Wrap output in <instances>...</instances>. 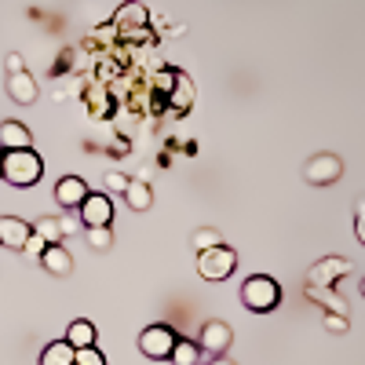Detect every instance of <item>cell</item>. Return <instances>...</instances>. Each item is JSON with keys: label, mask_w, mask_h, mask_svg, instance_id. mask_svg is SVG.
I'll return each instance as SVG.
<instances>
[{"label": "cell", "mask_w": 365, "mask_h": 365, "mask_svg": "<svg viewBox=\"0 0 365 365\" xmlns=\"http://www.w3.org/2000/svg\"><path fill=\"white\" fill-rule=\"evenodd\" d=\"M303 296H307L314 307H322L325 314H344V318H351V307H347V299H344L340 292L322 289V285H307V289H303Z\"/></svg>", "instance_id": "9"}, {"label": "cell", "mask_w": 365, "mask_h": 365, "mask_svg": "<svg viewBox=\"0 0 365 365\" xmlns=\"http://www.w3.org/2000/svg\"><path fill=\"white\" fill-rule=\"evenodd\" d=\"M103 182H106V190H117V194H125L132 179H128V175H120V172H106V179H103Z\"/></svg>", "instance_id": "25"}, {"label": "cell", "mask_w": 365, "mask_h": 365, "mask_svg": "<svg viewBox=\"0 0 365 365\" xmlns=\"http://www.w3.org/2000/svg\"><path fill=\"white\" fill-rule=\"evenodd\" d=\"M168 361H175V365H201V347L194 340H175V351H172Z\"/></svg>", "instance_id": "20"}, {"label": "cell", "mask_w": 365, "mask_h": 365, "mask_svg": "<svg viewBox=\"0 0 365 365\" xmlns=\"http://www.w3.org/2000/svg\"><path fill=\"white\" fill-rule=\"evenodd\" d=\"M29 128L19 120H0V150H29Z\"/></svg>", "instance_id": "13"}, {"label": "cell", "mask_w": 365, "mask_h": 365, "mask_svg": "<svg viewBox=\"0 0 365 365\" xmlns=\"http://www.w3.org/2000/svg\"><path fill=\"white\" fill-rule=\"evenodd\" d=\"M29 241V223L19 216H0V245L8 249H26Z\"/></svg>", "instance_id": "12"}, {"label": "cell", "mask_w": 365, "mask_h": 365, "mask_svg": "<svg viewBox=\"0 0 365 365\" xmlns=\"http://www.w3.org/2000/svg\"><path fill=\"white\" fill-rule=\"evenodd\" d=\"M55 197H58V205H63V208H81L84 197H88V182L81 175H63V179L55 182Z\"/></svg>", "instance_id": "10"}, {"label": "cell", "mask_w": 365, "mask_h": 365, "mask_svg": "<svg viewBox=\"0 0 365 365\" xmlns=\"http://www.w3.org/2000/svg\"><path fill=\"white\" fill-rule=\"evenodd\" d=\"M34 234L44 237L48 245H58V241H63V227H58V220H37L34 223Z\"/></svg>", "instance_id": "22"}, {"label": "cell", "mask_w": 365, "mask_h": 365, "mask_svg": "<svg viewBox=\"0 0 365 365\" xmlns=\"http://www.w3.org/2000/svg\"><path fill=\"white\" fill-rule=\"evenodd\" d=\"M58 227H63V237H66V234H81V230H84V223H81V220H73V216H63V220H58Z\"/></svg>", "instance_id": "28"}, {"label": "cell", "mask_w": 365, "mask_h": 365, "mask_svg": "<svg viewBox=\"0 0 365 365\" xmlns=\"http://www.w3.org/2000/svg\"><path fill=\"white\" fill-rule=\"evenodd\" d=\"M73 358H77V351H73L66 340H55V344H48V347H44L41 365H73Z\"/></svg>", "instance_id": "18"}, {"label": "cell", "mask_w": 365, "mask_h": 365, "mask_svg": "<svg viewBox=\"0 0 365 365\" xmlns=\"http://www.w3.org/2000/svg\"><path fill=\"white\" fill-rule=\"evenodd\" d=\"M172 81H175V88H172V106L182 113V110H187V106L194 103V81H190L187 73H182V70H175V73H172Z\"/></svg>", "instance_id": "16"}, {"label": "cell", "mask_w": 365, "mask_h": 365, "mask_svg": "<svg viewBox=\"0 0 365 365\" xmlns=\"http://www.w3.org/2000/svg\"><path fill=\"white\" fill-rule=\"evenodd\" d=\"M241 303L252 311V314H267L282 303V285L270 278V274H252V278L241 285Z\"/></svg>", "instance_id": "2"}, {"label": "cell", "mask_w": 365, "mask_h": 365, "mask_svg": "<svg viewBox=\"0 0 365 365\" xmlns=\"http://www.w3.org/2000/svg\"><path fill=\"white\" fill-rule=\"evenodd\" d=\"M66 344H70L73 351L96 347V325H91V322H73V325L66 329Z\"/></svg>", "instance_id": "17"}, {"label": "cell", "mask_w": 365, "mask_h": 365, "mask_svg": "<svg viewBox=\"0 0 365 365\" xmlns=\"http://www.w3.org/2000/svg\"><path fill=\"white\" fill-rule=\"evenodd\" d=\"M212 365H234L230 358H216V361H212Z\"/></svg>", "instance_id": "31"}, {"label": "cell", "mask_w": 365, "mask_h": 365, "mask_svg": "<svg viewBox=\"0 0 365 365\" xmlns=\"http://www.w3.org/2000/svg\"><path fill=\"white\" fill-rule=\"evenodd\" d=\"M8 96H11V103H19V106H29L37 99V81L29 77V70H22V73H8Z\"/></svg>", "instance_id": "11"}, {"label": "cell", "mask_w": 365, "mask_h": 365, "mask_svg": "<svg viewBox=\"0 0 365 365\" xmlns=\"http://www.w3.org/2000/svg\"><path fill=\"white\" fill-rule=\"evenodd\" d=\"M303 175H307L311 187H329L344 175V161L336 154H314L307 165H303Z\"/></svg>", "instance_id": "5"}, {"label": "cell", "mask_w": 365, "mask_h": 365, "mask_svg": "<svg viewBox=\"0 0 365 365\" xmlns=\"http://www.w3.org/2000/svg\"><path fill=\"white\" fill-rule=\"evenodd\" d=\"M44 249H48V241L29 230V241H26V249H22V252H29V256H44Z\"/></svg>", "instance_id": "27"}, {"label": "cell", "mask_w": 365, "mask_h": 365, "mask_svg": "<svg viewBox=\"0 0 365 365\" xmlns=\"http://www.w3.org/2000/svg\"><path fill=\"white\" fill-rule=\"evenodd\" d=\"M110 220H113L110 197H106V194H88L84 205H81V223H84V230H88V227H110Z\"/></svg>", "instance_id": "8"}, {"label": "cell", "mask_w": 365, "mask_h": 365, "mask_svg": "<svg viewBox=\"0 0 365 365\" xmlns=\"http://www.w3.org/2000/svg\"><path fill=\"white\" fill-rule=\"evenodd\" d=\"M361 296H365V278H361Z\"/></svg>", "instance_id": "34"}, {"label": "cell", "mask_w": 365, "mask_h": 365, "mask_svg": "<svg viewBox=\"0 0 365 365\" xmlns=\"http://www.w3.org/2000/svg\"><path fill=\"white\" fill-rule=\"evenodd\" d=\"M194 249L197 252H205V249H216V245H223V237H220V230H212V227H201V230H194Z\"/></svg>", "instance_id": "23"}, {"label": "cell", "mask_w": 365, "mask_h": 365, "mask_svg": "<svg viewBox=\"0 0 365 365\" xmlns=\"http://www.w3.org/2000/svg\"><path fill=\"white\" fill-rule=\"evenodd\" d=\"M347 274H351V259H344V256H325V259H318V263L307 270V285L332 289L340 278H347Z\"/></svg>", "instance_id": "6"}, {"label": "cell", "mask_w": 365, "mask_h": 365, "mask_svg": "<svg viewBox=\"0 0 365 365\" xmlns=\"http://www.w3.org/2000/svg\"><path fill=\"white\" fill-rule=\"evenodd\" d=\"M139 351H143L146 358H158V361L172 358V351H175V332H172L168 325H146L143 336H139Z\"/></svg>", "instance_id": "4"}, {"label": "cell", "mask_w": 365, "mask_h": 365, "mask_svg": "<svg viewBox=\"0 0 365 365\" xmlns=\"http://www.w3.org/2000/svg\"><path fill=\"white\" fill-rule=\"evenodd\" d=\"M354 234H358V241L365 245V216H358V223H354Z\"/></svg>", "instance_id": "30"}, {"label": "cell", "mask_w": 365, "mask_h": 365, "mask_svg": "<svg viewBox=\"0 0 365 365\" xmlns=\"http://www.w3.org/2000/svg\"><path fill=\"white\" fill-rule=\"evenodd\" d=\"M73 365H106V358H103L99 347H81L77 358H73Z\"/></svg>", "instance_id": "24"}, {"label": "cell", "mask_w": 365, "mask_h": 365, "mask_svg": "<svg viewBox=\"0 0 365 365\" xmlns=\"http://www.w3.org/2000/svg\"><path fill=\"white\" fill-rule=\"evenodd\" d=\"M84 234H88V245L96 249V252H106L113 245V230L110 227H88Z\"/></svg>", "instance_id": "21"}, {"label": "cell", "mask_w": 365, "mask_h": 365, "mask_svg": "<svg viewBox=\"0 0 365 365\" xmlns=\"http://www.w3.org/2000/svg\"><path fill=\"white\" fill-rule=\"evenodd\" d=\"M41 263L55 274V278H66V274L73 270V256H70L63 245H48V249H44V256H41Z\"/></svg>", "instance_id": "14"}, {"label": "cell", "mask_w": 365, "mask_h": 365, "mask_svg": "<svg viewBox=\"0 0 365 365\" xmlns=\"http://www.w3.org/2000/svg\"><path fill=\"white\" fill-rule=\"evenodd\" d=\"M230 340H234V329H230L227 322H220V318H212V322L201 325V340H197V347L208 351V354H223V351L230 347Z\"/></svg>", "instance_id": "7"}, {"label": "cell", "mask_w": 365, "mask_h": 365, "mask_svg": "<svg viewBox=\"0 0 365 365\" xmlns=\"http://www.w3.org/2000/svg\"><path fill=\"white\" fill-rule=\"evenodd\" d=\"M117 26L125 29V34H132V26H146V4H139V0L120 4L117 8Z\"/></svg>", "instance_id": "15"}, {"label": "cell", "mask_w": 365, "mask_h": 365, "mask_svg": "<svg viewBox=\"0 0 365 365\" xmlns=\"http://www.w3.org/2000/svg\"><path fill=\"white\" fill-rule=\"evenodd\" d=\"M125 201H128V208H132V212H146L150 205H154V194H150L146 182H128Z\"/></svg>", "instance_id": "19"}, {"label": "cell", "mask_w": 365, "mask_h": 365, "mask_svg": "<svg viewBox=\"0 0 365 365\" xmlns=\"http://www.w3.org/2000/svg\"><path fill=\"white\" fill-rule=\"evenodd\" d=\"M358 216H365V201H358Z\"/></svg>", "instance_id": "32"}, {"label": "cell", "mask_w": 365, "mask_h": 365, "mask_svg": "<svg viewBox=\"0 0 365 365\" xmlns=\"http://www.w3.org/2000/svg\"><path fill=\"white\" fill-rule=\"evenodd\" d=\"M22 70H26V66H22V55L11 51V55H8V73H22Z\"/></svg>", "instance_id": "29"}, {"label": "cell", "mask_w": 365, "mask_h": 365, "mask_svg": "<svg viewBox=\"0 0 365 365\" xmlns=\"http://www.w3.org/2000/svg\"><path fill=\"white\" fill-rule=\"evenodd\" d=\"M234 267H237V252H234L230 245H216V249L197 252V274H201L205 282H223V278H230Z\"/></svg>", "instance_id": "3"}, {"label": "cell", "mask_w": 365, "mask_h": 365, "mask_svg": "<svg viewBox=\"0 0 365 365\" xmlns=\"http://www.w3.org/2000/svg\"><path fill=\"white\" fill-rule=\"evenodd\" d=\"M325 329H329V332H347V329H351V318H344V314H325Z\"/></svg>", "instance_id": "26"}, {"label": "cell", "mask_w": 365, "mask_h": 365, "mask_svg": "<svg viewBox=\"0 0 365 365\" xmlns=\"http://www.w3.org/2000/svg\"><path fill=\"white\" fill-rule=\"evenodd\" d=\"M4 175L11 187H34V182L44 175V161L34 154V146L29 150H4Z\"/></svg>", "instance_id": "1"}, {"label": "cell", "mask_w": 365, "mask_h": 365, "mask_svg": "<svg viewBox=\"0 0 365 365\" xmlns=\"http://www.w3.org/2000/svg\"><path fill=\"white\" fill-rule=\"evenodd\" d=\"M0 172H4V150H0Z\"/></svg>", "instance_id": "33"}]
</instances>
